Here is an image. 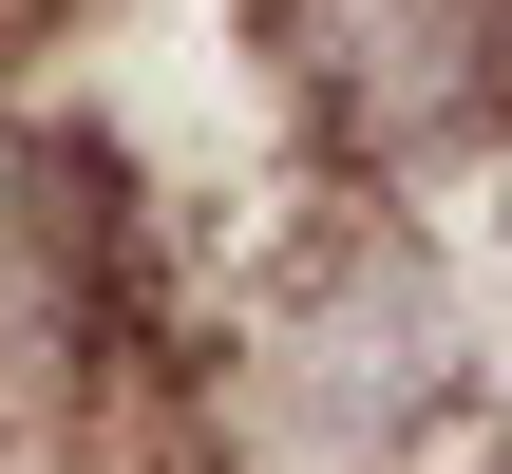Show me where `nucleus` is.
Here are the masks:
<instances>
[{"label": "nucleus", "instance_id": "obj_1", "mask_svg": "<svg viewBox=\"0 0 512 474\" xmlns=\"http://www.w3.org/2000/svg\"><path fill=\"white\" fill-rule=\"evenodd\" d=\"M247 399H266L285 437H323L342 474H399L456 399H475V323H456L437 247L380 228V209L304 228V247L266 266V304H247Z\"/></svg>", "mask_w": 512, "mask_h": 474}, {"label": "nucleus", "instance_id": "obj_2", "mask_svg": "<svg viewBox=\"0 0 512 474\" xmlns=\"http://www.w3.org/2000/svg\"><path fill=\"white\" fill-rule=\"evenodd\" d=\"M247 38L342 190L512 152V0H247Z\"/></svg>", "mask_w": 512, "mask_h": 474}]
</instances>
